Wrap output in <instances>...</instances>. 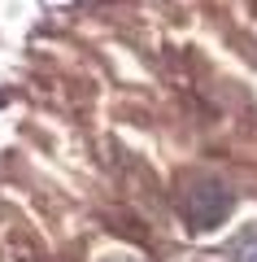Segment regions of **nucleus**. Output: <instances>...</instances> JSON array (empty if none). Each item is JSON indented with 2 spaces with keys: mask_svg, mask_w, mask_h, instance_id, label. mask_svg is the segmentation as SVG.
Returning <instances> with one entry per match:
<instances>
[{
  "mask_svg": "<svg viewBox=\"0 0 257 262\" xmlns=\"http://www.w3.org/2000/svg\"><path fill=\"white\" fill-rule=\"evenodd\" d=\"M231 253H236V262H257V223L253 227H240Z\"/></svg>",
  "mask_w": 257,
  "mask_h": 262,
  "instance_id": "nucleus-2",
  "label": "nucleus"
},
{
  "mask_svg": "<svg viewBox=\"0 0 257 262\" xmlns=\"http://www.w3.org/2000/svg\"><path fill=\"white\" fill-rule=\"evenodd\" d=\"M231 206H236V196H231V188L218 184V179H196V184L188 188V219H192L196 232L218 227L222 219L231 214Z\"/></svg>",
  "mask_w": 257,
  "mask_h": 262,
  "instance_id": "nucleus-1",
  "label": "nucleus"
},
{
  "mask_svg": "<svg viewBox=\"0 0 257 262\" xmlns=\"http://www.w3.org/2000/svg\"><path fill=\"white\" fill-rule=\"evenodd\" d=\"M109 262H131V258H109Z\"/></svg>",
  "mask_w": 257,
  "mask_h": 262,
  "instance_id": "nucleus-3",
  "label": "nucleus"
}]
</instances>
